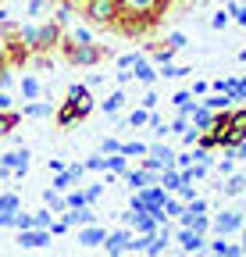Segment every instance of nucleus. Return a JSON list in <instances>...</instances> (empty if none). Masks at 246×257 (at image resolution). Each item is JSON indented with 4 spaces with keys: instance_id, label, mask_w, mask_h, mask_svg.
<instances>
[{
    "instance_id": "nucleus-1",
    "label": "nucleus",
    "mask_w": 246,
    "mask_h": 257,
    "mask_svg": "<svg viewBox=\"0 0 246 257\" xmlns=\"http://www.w3.org/2000/svg\"><path fill=\"white\" fill-rule=\"evenodd\" d=\"M82 15L89 18V25L114 29L118 18L125 15V0H82Z\"/></svg>"
},
{
    "instance_id": "nucleus-2",
    "label": "nucleus",
    "mask_w": 246,
    "mask_h": 257,
    "mask_svg": "<svg viewBox=\"0 0 246 257\" xmlns=\"http://www.w3.org/2000/svg\"><path fill=\"white\" fill-rule=\"evenodd\" d=\"M61 50H65L68 64H82V68H93L104 57H111V50L100 47V43H68V40H61Z\"/></svg>"
},
{
    "instance_id": "nucleus-3",
    "label": "nucleus",
    "mask_w": 246,
    "mask_h": 257,
    "mask_svg": "<svg viewBox=\"0 0 246 257\" xmlns=\"http://www.w3.org/2000/svg\"><path fill=\"white\" fill-rule=\"evenodd\" d=\"M168 8H171V0H125V11L143 25V32H146L153 22H157Z\"/></svg>"
},
{
    "instance_id": "nucleus-4",
    "label": "nucleus",
    "mask_w": 246,
    "mask_h": 257,
    "mask_svg": "<svg viewBox=\"0 0 246 257\" xmlns=\"http://www.w3.org/2000/svg\"><path fill=\"white\" fill-rule=\"evenodd\" d=\"M25 172H29V150L25 147L0 157V179H22Z\"/></svg>"
},
{
    "instance_id": "nucleus-5",
    "label": "nucleus",
    "mask_w": 246,
    "mask_h": 257,
    "mask_svg": "<svg viewBox=\"0 0 246 257\" xmlns=\"http://www.w3.org/2000/svg\"><path fill=\"white\" fill-rule=\"evenodd\" d=\"M246 140V107L228 111V136H225V150H232L235 143Z\"/></svg>"
},
{
    "instance_id": "nucleus-6",
    "label": "nucleus",
    "mask_w": 246,
    "mask_h": 257,
    "mask_svg": "<svg viewBox=\"0 0 246 257\" xmlns=\"http://www.w3.org/2000/svg\"><path fill=\"white\" fill-rule=\"evenodd\" d=\"M242 229V211H221L218 218H214V232L218 236H232Z\"/></svg>"
},
{
    "instance_id": "nucleus-7",
    "label": "nucleus",
    "mask_w": 246,
    "mask_h": 257,
    "mask_svg": "<svg viewBox=\"0 0 246 257\" xmlns=\"http://www.w3.org/2000/svg\"><path fill=\"white\" fill-rule=\"evenodd\" d=\"M68 100L79 107L82 118L93 111V96H89V86H86V82H72V86H68Z\"/></svg>"
},
{
    "instance_id": "nucleus-8",
    "label": "nucleus",
    "mask_w": 246,
    "mask_h": 257,
    "mask_svg": "<svg viewBox=\"0 0 246 257\" xmlns=\"http://www.w3.org/2000/svg\"><path fill=\"white\" fill-rule=\"evenodd\" d=\"M61 221L68 225V229H86V225H97V214H93V207H68L65 214H61Z\"/></svg>"
},
{
    "instance_id": "nucleus-9",
    "label": "nucleus",
    "mask_w": 246,
    "mask_h": 257,
    "mask_svg": "<svg viewBox=\"0 0 246 257\" xmlns=\"http://www.w3.org/2000/svg\"><path fill=\"white\" fill-rule=\"evenodd\" d=\"M132 239V229H118V232H107L104 246H107V257H125V246Z\"/></svg>"
},
{
    "instance_id": "nucleus-10",
    "label": "nucleus",
    "mask_w": 246,
    "mask_h": 257,
    "mask_svg": "<svg viewBox=\"0 0 246 257\" xmlns=\"http://www.w3.org/2000/svg\"><path fill=\"white\" fill-rule=\"evenodd\" d=\"M50 243V229H25L18 232V246L22 250H36V246H47Z\"/></svg>"
},
{
    "instance_id": "nucleus-11",
    "label": "nucleus",
    "mask_w": 246,
    "mask_h": 257,
    "mask_svg": "<svg viewBox=\"0 0 246 257\" xmlns=\"http://www.w3.org/2000/svg\"><path fill=\"white\" fill-rule=\"evenodd\" d=\"M104 239H107L104 225H86V229H79V243L82 246H104Z\"/></svg>"
},
{
    "instance_id": "nucleus-12",
    "label": "nucleus",
    "mask_w": 246,
    "mask_h": 257,
    "mask_svg": "<svg viewBox=\"0 0 246 257\" xmlns=\"http://www.w3.org/2000/svg\"><path fill=\"white\" fill-rule=\"evenodd\" d=\"M54 121H57L61 128H68V125H75V121H82V114H79V107H75L72 100H65V104H61V111L54 114Z\"/></svg>"
},
{
    "instance_id": "nucleus-13",
    "label": "nucleus",
    "mask_w": 246,
    "mask_h": 257,
    "mask_svg": "<svg viewBox=\"0 0 246 257\" xmlns=\"http://www.w3.org/2000/svg\"><path fill=\"white\" fill-rule=\"evenodd\" d=\"M178 243H182V250H186V253H196L207 239H203L200 232H193V229H178Z\"/></svg>"
},
{
    "instance_id": "nucleus-14",
    "label": "nucleus",
    "mask_w": 246,
    "mask_h": 257,
    "mask_svg": "<svg viewBox=\"0 0 246 257\" xmlns=\"http://www.w3.org/2000/svg\"><path fill=\"white\" fill-rule=\"evenodd\" d=\"M125 179H129V186L139 193V189H146V186H157V175H153V172H125Z\"/></svg>"
},
{
    "instance_id": "nucleus-15",
    "label": "nucleus",
    "mask_w": 246,
    "mask_h": 257,
    "mask_svg": "<svg viewBox=\"0 0 246 257\" xmlns=\"http://www.w3.org/2000/svg\"><path fill=\"white\" fill-rule=\"evenodd\" d=\"M157 186L168 189V193H175V189L182 186V172H178V168H164V172L157 175Z\"/></svg>"
},
{
    "instance_id": "nucleus-16",
    "label": "nucleus",
    "mask_w": 246,
    "mask_h": 257,
    "mask_svg": "<svg viewBox=\"0 0 246 257\" xmlns=\"http://www.w3.org/2000/svg\"><path fill=\"white\" fill-rule=\"evenodd\" d=\"M218 189L225 193V197H239V193H246V175H235V172H232V175L225 179V186H218Z\"/></svg>"
},
{
    "instance_id": "nucleus-17",
    "label": "nucleus",
    "mask_w": 246,
    "mask_h": 257,
    "mask_svg": "<svg viewBox=\"0 0 246 257\" xmlns=\"http://www.w3.org/2000/svg\"><path fill=\"white\" fill-rule=\"evenodd\" d=\"M43 204H47L54 214H65V211H68V207H65V197H61L57 189H43Z\"/></svg>"
},
{
    "instance_id": "nucleus-18",
    "label": "nucleus",
    "mask_w": 246,
    "mask_h": 257,
    "mask_svg": "<svg viewBox=\"0 0 246 257\" xmlns=\"http://www.w3.org/2000/svg\"><path fill=\"white\" fill-rule=\"evenodd\" d=\"M136 79H139L143 86H153V82H157V68H150V64L139 57V61H136Z\"/></svg>"
},
{
    "instance_id": "nucleus-19",
    "label": "nucleus",
    "mask_w": 246,
    "mask_h": 257,
    "mask_svg": "<svg viewBox=\"0 0 246 257\" xmlns=\"http://www.w3.org/2000/svg\"><path fill=\"white\" fill-rule=\"evenodd\" d=\"M150 157H157V161H161V172H164V168H175V154H171L168 147H161V143H153V147H150Z\"/></svg>"
},
{
    "instance_id": "nucleus-20",
    "label": "nucleus",
    "mask_w": 246,
    "mask_h": 257,
    "mask_svg": "<svg viewBox=\"0 0 246 257\" xmlns=\"http://www.w3.org/2000/svg\"><path fill=\"white\" fill-rule=\"evenodd\" d=\"M22 121V114L18 111H0V140H4V136H11V128Z\"/></svg>"
},
{
    "instance_id": "nucleus-21",
    "label": "nucleus",
    "mask_w": 246,
    "mask_h": 257,
    "mask_svg": "<svg viewBox=\"0 0 246 257\" xmlns=\"http://www.w3.org/2000/svg\"><path fill=\"white\" fill-rule=\"evenodd\" d=\"M40 93H43L40 79H33V75H25V79H22V96H25V100H36Z\"/></svg>"
},
{
    "instance_id": "nucleus-22",
    "label": "nucleus",
    "mask_w": 246,
    "mask_h": 257,
    "mask_svg": "<svg viewBox=\"0 0 246 257\" xmlns=\"http://www.w3.org/2000/svg\"><path fill=\"white\" fill-rule=\"evenodd\" d=\"M107 168H111V175H125L129 172V157L125 154H111L107 157Z\"/></svg>"
},
{
    "instance_id": "nucleus-23",
    "label": "nucleus",
    "mask_w": 246,
    "mask_h": 257,
    "mask_svg": "<svg viewBox=\"0 0 246 257\" xmlns=\"http://www.w3.org/2000/svg\"><path fill=\"white\" fill-rule=\"evenodd\" d=\"M150 54H153V61H157L161 68H164V64H171V57H175V50H171L168 43H157V47H150Z\"/></svg>"
},
{
    "instance_id": "nucleus-24",
    "label": "nucleus",
    "mask_w": 246,
    "mask_h": 257,
    "mask_svg": "<svg viewBox=\"0 0 246 257\" xmlns=\"http://www.w3.org/2000/svg\"><path fill=\"white\" fill-rule=\"evenodd\" d=\"M200 107H207V111L218 114V111H225V107H228V96H225V93H214V96H207V100H203Z\"/></svg>"
},
{
    "instance_id": "nucleus-25",
    "label": "nucleus",
    "mask_w": 246,
    "mask_h": 257,
    "mask_svg": "<svg viewBox=\"0 0 246 257\" xmlns=\"http://www.w3.org/2000/svg\"><path fill=\"white\" fill-rule=\"evenodd\" d=\"M0 211H4V214H15V211H22V200H18V193H4V197H0Z\"/></svg>"
},
{
    "instance_id": "nucleus-26",
    "label": "nucleus",
    "mask_w": 246,
    "mask_h": 257,
    "mask_svg": "<svg viewBox=\"0 0 246 257\" xmlns=\"http://www.w3.org/2000/svg\"><path fill=\"white\" fill-rule=\"evenodd\" d=\"M50 225H54V211L50 207H43V211L33 214V229H50Z\"/></svg>"
},
{
    "instance_id": "nucleus-27",
    "label": "nucleus",
    "mask_w": 246,
    "mask_h": 257,
    "mask_svg": "<svg viewBox=\"0 0 246 257\" xmlns=\"http://www.w3.org/2000/svg\"><path fill=\"white\" fill-rule=\"evenodd\" d=\"M189 72H193V68H186V64H164L157 75H164V79H182V75H189Z\"/></svg>"
},
{
    "instance_id": "nucleus-28",
    "label": "nucleus",
    "mask_w": 246,
    "mask_h": 257,
    "mask_svg": "<svg viewBox=\"0 0 246 257\" xmlns=\"http://www.w3.org/2000/svg\"><path fill=\"white\" fill-rule=\"evenodd\" d=\"M121 104H125V93H121V89H114V93L107 96V100H104V111H107V114H114Z\"/></svg>"
},
{
    "instance_id": "nucleus-29",
    "label": "nucleus",
    "mask_w": 246,
    "mask_h": 257,
    "mask_svg": "<svg viewBox=\"0 0 246 257\" xmlns=\"http://www.w3.org/2000/svg\"><path fill=\"white\" fill-rule=\"evenodd\" d=\"M150 114H153V111H146V107H136V111L129 114V125H132V128H139V125H150Z\"/></svg>"
},
{
    "instance_id": "nucleus-30",
    "label": "nucleus",
    "mask_w": 246,
    "mask_h": 257,
    "mask_svg": "<svg viewBox=\"0 0 246 257\" xmlns=\"http://www.w3.org/2000/svg\"><path fill=\"white\" fill-rule=\"evenodd\" d=\"M22 114H25V118H47V114H50V107H47V104H25V107H22Z\"/></svg>"
},
{
    "instance_id": "nucleus-31",
    "label": "nucleus",
    "mask_w": 246,
    "mask_h": 257,
    "mask_svg": "<svg viewBox=\"0 0 246 257\" xmlns=\"http://www.w3.org/2000/svg\"><path fill=\"white\" fill-rule=\"evenodd\" d=\"M11 82V61H8V54L0 50V89H4Z\"/></svg>"
},
{
    "instance_id": "nucleus-32",
    "label": "nucleus",
    "mask_w": 246,
    "mask_h": 257,
    "mask_svg": "<svg viewBox=\"0 0 246 257\" xmlns=\"http://www.w3.org/2000/svg\"><path fill=\"white\" fill-rule=\"evenodd\" d=\"M65 207H89V200H86V189L68 193V197H65Z\"/></svg>"
},
{
    "instance_id": "nucleus-33",
    "label": "nucleus",
    "mask_w": 246,
    "mask_h": 257,
    "mask_svg": "<svg viewBox=\"0 0 246 257\" xmlns=\"http://www.w3.org/2000/svg\"><path fill=\"white\" fill-rule=\"evenodd\" d=\"M175 193H178V200H182V204H189V200H196V186H193V182H182V186H178Z\"/></svg>"
},
{
    "instance_id": "nucleus-34",
    "label": "nucleus",
    "mask_w": 246,
    "mask_h": 257,
    "mask_svg": "<svg viewBox=\"0 0 246 257\" xmlns=\"http://www.w3.org/2000/svg\"><path fill=\"white\" fill-rule=\"evenodd\" d=\"M11 229H18V232L33 229V214H25V211H15V225H11Z\"/></svg>"
},
{
    "instance_id": "nucleus-35",
    "label": "nucleus",
    "mask_w": 246,
    "mask_h": 257,
    "mask_svg": "<svg viewBox=\"0 0 246 257\" xmlns=\"http://www.w3.org/2000/svg\"><path fill=\"white\" fill-rule=\"evenodd\" d=\"M182 211H186V204H182V200H178V197H168V200H164V214H168V218H171V214H175V218H178V214H182Z\"/></svg>"
},
{
    "instance_id": "nucleus-36",
    "label": "nucleus",
    "mask_w": 246,
    "mask_h": 257,
    "mask_svg": "<svg viewBox=\"0 0 246 257\" xmlns=\"http://www.w3.org/2000/svg\"><path fill=\"white\" fill-rule=\"evenodd\" d=\"M68 43H93V36H89V29H79V25H75V29L68 32Z\"/></svg>"
},
{
    "instance_id": "nucleus-37",
    "label": "nucleus",
    "mask_w": 246,
    "mask_h": 257,
    "mask_svg": "<svg viewBox=\"0 0 246 257\" xmlns=\"http://www.w3.org/2000/svg\"><path fill=\"white\" fill-rule=\"evenodd\" d=\"M82 168L86 172H107V157H89V161H82Z\"/></svg>"
},
{
    "instance_id": "nucleus-38",
    "label": "nucleus",
    "mask_w": 246,
    "mask_h": 257,
    "mask_svg": "<svg viewBox=\"0 0 246 257\" xmlns=\"http://www.w3.org/2000/svg\"><path fill=\"white\" fill-rule=\"evenodd\" d=\"M100 197H104V182H97V186H86V200H89V207H93Z\"/></svg>"
},
{
    "instance_id": "nucleus-39",
    "label": "nucleus",
    "mask_w": 246,
    "mask_h": 257,
    "mask_svg": "<svg viewBox=\"0 0 246 257\" xmlns=\"http://www.w3.org/2000/svg\"><path fill=\"white\" fill-rule=\"evenodd\" d=\"M225 11H228V15H232V18H235L239 25H246V4H228Z\"/></svg>"
},
{
    "instance_id": "nucleus-40",
    "label": "nucleus",
    "mask_w": 246,
    "mask_h": 257,
    "mask_svg": "<svg viewBox=\"0 0 246 257\" xmlns=\"http://www.w3.org/2000/svg\"><path fill=\"white\" fill-rule=\"evenodd\" d=\"M186 211H189V214H207V200H203V197H196V200H189V204H186Z\"/></svg>"
},
{
    "instance_id": "nucleus-41",
    "label": "nucleus",
    "mask_w": 246,
    "mask_h": 257,
    "mask_svg": "<svg viewBox=\"0 0 246 257\" xmlns=\"http://www.w3.org/2000/svg\"><path fill=\"white\" fill-rule=\"evenodd\" d=\"M139 57H143V54H121V57H118V68H136Z\"/></svg>"
},
{
    "instance_id": "nucleus-42",
    "label": "nucleus",
    "mask_w": 246,
    "mask_h": 257,
    "mask_svg": "<svg viewBox=\"0 0 246 257\" xmlns=\"http://www.w3.org/2000/svg\"><path fill=\"white\" fill-rule=\"evenodd\" d=\"M100 147H104V154H121V143H118L114 136H104V143H100Z\"/></svg>"
},
{
    "instance_id": "nucleus-43",
    "label": "nucleus",
    "mask_w": 246,
    "mask_h": 257,
    "mask_svg": "<svg viewBox=\"0 0 246 257\" xmlns=\"http://www.w3.org/2000/svg\"><path fill=\"white\" fill-rule=\"evenodd\" d=\"M164 43H168L171 50H182V47H186V36H182V32H171V36H168Z\"/></svg>"
},
{
    "instance_id": "nucleus-44",
    "label": "nucleus",
    "mask_w": 246,
    "mask_h": 257,
    "mask_svg": "<svg viewBox=\"0 0 246 257\" xmlns=\"http://www.w3.org/2000/svg\"><path fill=\"white\" fill-rule=\"evenodd\" d=\"M171 133H189V114H178L175 125H171Z\"/></svg>"
},
{
    "instance_id": "nucleus-45",
    "label": "nucleus",
    "mask_w": 246,
    "mask_h": 257,
    "mask_svg": "<svg viewBox=\"0 0 246 257\" xmlns=\"http://www.w3.org/2000/svg\"><path fill=\"white\" fill-rule=\"evenodd\" d=\"M210 25H214V29H225V25H228V11H218V15L210 18Z\"/></svg>"
},
{
    "instance_id": "nucleus-46",
    "label": "nucleus",
    "mask_w": 246,
    "mask_h": 257,
    "mask_svg": "<svg viewBox=\"0 0 246 257\" xmlns=\"http://www.w3.org/2000/svg\"><path fill=\"white\" fill-rule=\"evenodd\" d=\"M218 175H221V179H228V175H232V157H221V165H218Z\"/></svg>"
},
{
    "instance_id": "nucleus-47",
    "label": "nucleus",
    "mask_w": 246,
    "mask_h": 257,
    "mask_svg": "<svg viewBox=\"0 0 246 257\" xmlns=\"http://www.w3.org/2000/svg\"><path fill=\"white\" fill-rule=\"evenodd\" d=\"M68 232V225L61 221V218H54V225H50V236H65Z\"/></svg>"
},
{
    "instance_id": "nucleus-48",
    "label": "nucleus",
    "mask_w": 246,
    "mask_h": 257,
    "mask_svg": "<svg viewBox=\"0 0 246 257\" xmlns=\"http://www.w3.org/2000/svg\"><path fill=\"white\" fill-rule=\"evenodd\" d=\"M143 107H146V111L157 107V93H146V96H143Z\"/></svg>"
},
{
    "instance_id": "nucleus-49",
    "label": "nucleus",
    "mask_w": 246,
    "mask_h": 257,
    "mask_svg": "<svg viewBox=\"0 0 246 257\" xmlns=\"http://www.w3.org/2000/svg\"><path fill=\"white\" fill-rule=\"evenodd\" d=\"M225 246H228V243H225V236H218V239L210 243V250H214V253H225Z\"/></svg>"
},
{
    "instance_id": "nucleus-50",
    "label": "nucleus",
    "mask_w": 246,
    "mask_h": 257,
    "mask_svg": "<svg viewBox=\"0 0 246 257\" xmlns=\"http://www.w3.org/2000/svg\"><path fill=\"white\" fill-rule=\"evenodd\" d=\"M11 225H15V214H4V211H0V229H11Z\"/></svg>"
},
{
    "instance_id": "nucleus-51",
    "label": "nucleus",
    "mask_w": 246,
    "mask_h": 257,
    "mask_svg": "<svg viewBox=\"0 0 246 257\" xmlns=\"http://www.w3.org/2000/svg\"><path fill=\"white\" fill-rule=\"evenodd\" d=\"M65 168H68L65 161H57V157H50V172H54V175H57V172H65Z\"/></svg>"
},
{
    "instance_id": "nucleus-52",
    "label": "nucleus",
    "mask_w": 246,
    "mask_h": 257,
    "mask_svg": "<svg viewBox=\"0 0 246 257\" xmlns=\"http://www.w3.org/2000/svg\"><path fill=\"white\" fill-rule=\"evenodd\" d=\"M47 8V0H33V4H29V15H40Z\"/></svg>"
},
{
    "instance_id": "nucleus-53",
    "label": "nucleus",
    "mask_w": 246,
    "mask_h": 257,
    "mask_svg": "<svg viewBox=\"0 0 246 257\" xmlns=\"http://www.w3.org/2000/svg\"><path fill=\"white\" fill-rule=\"evenodd\" d=\"M207 89H210V82H193V93H196V96H203Z\"/></svg>"
},
{
    "instance_id": "nucleus-54",
    "label": "nucleus",
    "mask_w": 246,
    "mask_h": 257,
    "mask_svg": "<svg viewBox=\"0 0 246 257\" xmlns=\"http://www.w3.org/2000/svg\"><path fill=\"white\" fill-rule=\"evenodd\" d=\"M225 257H242V246H232V243H228V246H225Z\"/></svg>"
},
{
    "instance_id": "nucleus-55",
    "label": "nucleus",
    "mask_w": 246,
    "mask_h": 257,
    "mask_svg": "<svg viewBox=\"0 0 246 257\" xmlns=\"http://www.w3.org/2000/svg\"><path fill=\"white\" fill-rule=\"evenodd\" d=\"M0 111H11V96L8 93H0Z\"/></svg>"
},
{
    "instance_id": "nucleus-56",
    "label": "nucleus",
    "mask_w": 246,
    "mask_h": 257,
    "mask_svg": "<svg viewBox=\"0 0 246 257\" xmlns=\"http://www.w3.org/2000/svg\"><path fill=\"white\" fill-rule=\"evenodd\" d=\"M239 61H242V64H246V47H242V50H239Z\"/></svg>"
},
{
    "instance_id": "nucleus-57",
    "label": "nucleus",
    "mask_w": 246,
    "mask_h": 257,
    "mask_svg": "<svg viewBox=\"0 0 246 257\" xmlns=\"http://www.w3.org/2000/svg\"><path fill=\"white\" fill-rule=\"evenodd\" d=\"M239 246H242V257H246V232H242V243H239Z\"/></svg>"
},
{
    "instance_id": "nucleus-58",
    "label": "nucleus",
    "mask_w": 246,
    "mask_h": 257,
    "mask_svg": "<svg viewBox=\"0 0 246 257\" xmlns=\"http://www.w3.org/2000/svg\"><path fill=\"white\" fill-rule=\"evenodd\" d=\"M210 257H225V253H210Z\"/></svg>"
},
{
    "instance_id": "nucleus-59",
    "label": "nucleus",
    "mask_w": 246,
    "mask_h": 257,
    "mask_svg": "<svg viewBox=\"0 0 246 257\" xmlns=\"http://www.w3.org/2000/svg\"><path fill=\"white\" fill-rule=\"evenodd\" d=\"M242 225H246V211H242Z\"/></svg>"
},
{
    "instance_id": "nucleus-60",
    "label": "nucleus",
    "mask_w": 246,
    "mask_h": 257,
    "mask_svg": "<svg viewBox=\"0 0 246 257\" xmlns=\"http://www.w3.org/2000/svg\"><path fill=\"white\" fill-rule=\"evenodd\" d=\"M0 50H4V40H0Z\"/></svg>"
},
{
    "instance_id": "nucleus-61",
    "label": "nucleus",
    "mask_w": 246,
    "mask_h": 257,
    "mask_svg": "<svg viewBox=\"0 0 246 257\" xmlns=\"http://www.w3.org/2000/svg\"><path fill=\"white\" fill-rule=\"evenodd\" d=\"M75 4H82V0H75Z\"/></svg>"
}]
</instances>
